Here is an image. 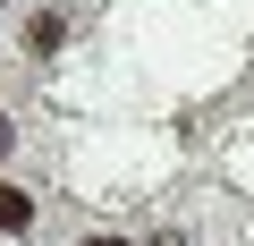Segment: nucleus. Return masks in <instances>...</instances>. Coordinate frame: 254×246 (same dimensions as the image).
Masks as SVG:
<instances>
[{"label":"nucleus","instance_id":"nucleus-1","mask_svg":"<svg viewBox=\"0 0 254 246\" xmlns=\"http://www.w3.org/2000/svg\"><path fill=\"white\" fill-rule=\"evenodd\" d=\"M0 229H9V238H17V229H34V195H17V187H0Z\"/></svg>","mask_w":254,"mask_h":246},{"label":"nucleus","instance_id":"nucleus-2","mask_svg":"<svg viewBox=\"0 0 254 246\" xmlns=\"http://www.w3.org/2000/svg\"><path fill=\"white\" fill-rule=\"evenodd\" d=\"M26 43H34V51H60V43H68V17H60V9H43V17L26 26Z\"/></svg>","mask_w":254,"mask_h":246},{"label":"nucleus","instance_id":"nucleus-3","mask_svg":"<svg viewBox=\"0 0 254 246\" xmlns=\"http://www.w3.org/2000/svg\"><path fill=\"white\" fill-rule=\"evenodd\" d=\"M9 145H17V128H9V110H0V153H9Z\"/></svg>","mask_w":254,"mask_h":246},{"label":"nucleus","instance_id":"nucleus-4","mask_svg":"<svg viewBox=\"0 0 254 246\" xmlns=\"http://www.w3.org/2000/svg\"><path fill=\"white\" fill-rule=\"evenodd\" d=\"M153 246H187V229H161V238H153Z\"/></svg>","mask_w":254,"mask_h":246},{"label":"nucleus","instance_id":"nucleus-5","mask_svg":"<svg viewBox=\"0 0 254 246\" xmlns=\"http://www.w3.org/2000/svg\"><path fill=\"white\" fill-rule=\"evenodd\" d=\"M85 246H127V238H85Z\"/></svg>","mask_w":254,"mask_h":246}]
</instances>
